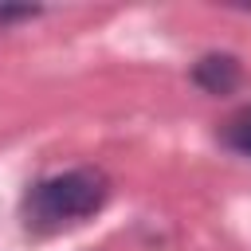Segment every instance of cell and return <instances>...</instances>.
Returning <instances> with one entry per match:
<instances>
[{
	"mask_svg": "<svg viewBox=\"0 0 251 251\" xmlns=\"http://www.w3.org/2000/svg\"><path fill=\"white\" fill-rule=\"evenodd\" d=\"M106 196L110 184L98 169H71L31 184V192L24 196V220L35 231H59L94 216L106 204Z\"/></svg>",
	"mask_w": 251,
	"mask_h": 251,
	"instance_id": "6da1fadb",
	"label": "cell"
},
{
	"mask_svg": "<svg viewBox=\"0 0 251 251\" xmlns=\"http://www.w3.org/2000/svg\"><path fill=\"white\" fill-rule=\"evenodd\" d=\"M192 82L208 94H231L239 86V59L224 55V51H212L192 67Z\"/></svg>",
	"mask_w": 251,
	"mask_h": 251,
	"instance_id": "7a4b0ae2",
	"label": "cell"
},
{
	"mask_svg": "<svg viewBox=\"0 0 251 251\" xmlns=\"http://www.w3.org/2000/svg\"><path fill=\"white\" fill-rule=\"evenodd\" d=\"M224 145L235 149V153H243V157H251V106H243V110L224 126Z\"/></svg>",
	"mask_w": 251,
	"mask_h": 251,
	"instance_id": "3957f363",
	"label": "cell"
},
{
	"mask_svg": "<svg viewBox=\"0 0 251 251\" xmlns=\"http://www.w3.org/2000/svg\"><path fill=\"white\" fill-rule=\"evenodd\" d=\"M31 16H35V8H0V27L12 20H31Z\"/></svg>",
	"mask_w": 251,
	"mask_h": 251,
	"instance_id": "277c9868",
	"label": "cell"
}]
</instances>
